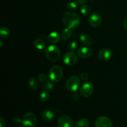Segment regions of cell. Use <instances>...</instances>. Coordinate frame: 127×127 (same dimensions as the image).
Wrapping results in <instances>:
<instances>
[{
  "mask_svg": "<svg viewBox=\"0 0 127 127\" xmlns=\"http://www.w3.org/2000/svg\"><path fill=\"white\" fill-rule=\"evenodd\" d=\"M91 9L90 6L87 4L83 5L80 9L81 13L85 16H89L91 13Z\"/></svg>",
  "mask_w": 127,
  "mask_h": 127,
  "instance_id": "cell-22",
  "label": "cell"
},
{
  "mask_svg": "<svg viewBox=\"0 0 127 127\" xmlns=\"http://www.w3.org/2000/svg\"><path fill=\"white\" fill-rule=\"evenodd\" d=\"M79 39L81 43L86 46H90L93 43V39L87 33H82L80 35Z\"/></svg>",
  "mask_w": 127,
  "mask_h": 127,
  "instance_id": "cell-15",
  "label": "cell"
},
{
  "mask_svg": "<svg viewBox=\"0 0 127 127\" xmlns=\"http://www.w3.org/2000/svg\"><path fill=\"white\" fill-rule=\"evenodd\" d=\"M60 40V35L57 32L53 31V32H50L47 36V41L52 44L57 43L59 42Z\"/></svg>",
  "mask_w": 127,
  "mask_h": 127,
  "instance_id": "cell-14",
  "label": "cell"
},
{
  "mask_svg": "<svg viewBox=\"0 0 127 127\" xmlns=\"http://www.w3.org/2000/svg\"><path fill=\"white\" fill-rule=\"evenodd\" d=\"M68 49L69 50V51L71 52H74L75 51V50L77 48V43L76 42H74V41H72L70 43L68 44Z\"/></svg>",
  "mask_w": 127,
  "mask_h": 127,
  "instance_id": "cell-25",
  "label": "cell"
},
{
  "mask_svg": "<svg viewBox=\"0 0 127 127\" xmlns=\"http://www.w3.org/2000/svg\"><path fill=\"white\" fill-rule=\"evenodd\" d=\"M80 78H81V80L86 81L88 79L89 76H88V74H87L86 73H83L81 74Z\"/></svg>",
  "mask_w": 127,
  "mask_h": 127,
  "instance_id": "cell-28",
  "label": "cell"
},
{
  "mask_svg": "<svg viewBox=\"0 0 127 127\" xmlns=\"http://www.w3.org/2000/svg\"><path fill=\"white\" fill-rule=\"evenodd\" d=\"M123 24H124V28L127 31V17H125L124 20V22H123Z\"/></svg>",
  "mask_w": 127,
  "mask_h": 127,
  "instance_id": "cell-32",
  "label": "cell"
},
{
  "mask_svg": "<svg viewBox=\"0 0 127 127\" xmlns=\"http://www.w3.org/2000/svg\"><path fill=\"white\" fill-rule=\"evenodd\" d=\"M75 1L79 5H84L88 2V0H75Z\"/></svg>",
  "mask_w": 127,
  "mask_h": 127,
  "instance_id": "cell-31",
  "label": "cell"
},
{
  "mask_svg": "<svg viewBox=\"0 0 127 127\" xmlns=\"http://www.w3.org/2000/svg\"><path fill=\"white\" fill-rule=\"evenodd\" d=\"M98 55L100 59L102 60H109L112 57V52L107 48H103L99 50Z\"/></svg>",
  "mask_w": 127,
  "mask_h": 127,
  "instance_id": "cell-11",
  "label": "cell"
},
{
  "mask_svg": "<svg viewBox=\"0 0 127 127\" xmlns=\"http://www.w3.org/2000/svg\"><path fill=\"white\" fill-rule=\"evenodd\" d=\"M95 127H112V122L109 118L101 116L97 118L95 121Z\"/></svg>",
  "mask_w": 127,
  "mask_h": 127,
  "instance_id": "cell-10",
  "label": "cell"
},
{
  "mask_svg": "<svg viewBox=\"0 0 127 127\" xmlns=\"http://www.w3.org/2000/svg\"><path fill=\"white\" fill-rule=\"evenodd\" d=\"M58 127H75L73 120L67 115H63L60 117L57 122Z\"/></svg>",
  "mask_w": 127,
  "mask_h": 127,
  "instance_id": "cell-7",
  "label": "cell"
},
{
  "mask_svg": "<svg viewBox=\"0 0 127 127\" xmlns=\"http://www.w3.org/2000/svg\"><path fill=\"white\" fill-rule=\"evenodd\" d=\"M33 45H34V47H35L37 49L40 50L44 49L45 47V41L43 40V39L40 38H37L35 40Z\"/></svg>",
  "mask_w": 127,
  "mask_h": 127,
  "instance_id": "cell-16",
  "label": "cell"
},
{
  "mask_svg": "<svg viewBox=\"0 0 127 127\" xmlns=\"http://www.w3.org/2000/svg\"><path fill=\"white\" fill-rule=\"evenodd\" d=\"M10 35V31L7 27H1L0 29V37L1 38H7Z\"/></svg>",
  "mask_w": 127,
  "mask_h": 127,
  "instance_id": "cell-18",
  "label": "cell"
},
{
  "mask_svg": "<svg viewBox=\"0 0 127 127\" xmlns=\"http://www.w3.org/2000/svg\"><path fill=\"white\" fill-rule=\"evenodd\" d=\"M94 90V86L91 82H86L83 83L79 89L81 95L84 98H88L93 94Z\"/></svg>",
  "mask_w": 127,
  "mask_h": 127,
  "instance_id": "cell-6",
  "label": "cell"
},
{
  "mask_svg": "<svg viewBox=\"0 0 127 127\" xmlns=\"http://www.w3.org/2000/svg\"><path fill=\"white\" fill-rule=\"evenodd\" d=\"M6 126V120L2 117H0V127H5Z\"/></svg>",
  "mask_w": 127,
  "mask_h": 127,
  "instance_id": "cell-29",
  "label": "cell"
},
{
  "mask_svg": "<svg viewBox=\"0 0 127 127\" xmlns=\"http://www.w3.org/2000/svg\"><path fill=\"white\" fill-rule=\"evenodd\" d=\"M78 4L76 1H70L68 2L66 5L67 9L69 10V11H73L77 9L78 7Z\"/></svg>",
  "mask_w": 127,
  "mask_h": 127,
  "instance_id": "cell-23",
  "label": "cell"
},
{
  "mask_svg": "<svg viewBox=\"0 0 127 127\" xmlns=\"http://www.w3.org/2000/svg\"><path fill=\"white\" fill-rule=\"evenodd\" d=\"M90 123L86 118H82L79 119L76 124L75 127H89Z\"/></svg>",
  "mask_w": 127,
  "mask_h": 127,
  "instance_id": "cell-17",
  "label": "cell"
},
{
  "mask_svg": "<svg viewBox=\"0 0 127 127\" xmlns=\"http://www.w3.org/2000/svg\"><path fill=\"white\" fill-rule=\"evenodd\" d=\"M0 44H1V45H0V47H1V48H2V44H3V42H2V41L1 40V41H0Z\"/></svg>",
  "mask_w": 127,
  "mask_h": 127,
  "instance_id": "cell-33",
  "label": "cell"
},
{
  "mask_svg": "<svg viewBox=\"0 0 127 127\" xmlns=\"http://www.w3.org/2000/svg\"><path fill=\"white\" fill-rule=\"evenodd\" d=\"M45 53L47 60L51 62H56L60 57V48L54 44L48 45L45 50Z\"/></svg>",
  "mask_w": 127,
  "mask_h": 127,
  "instance_id": "cell-2",
  "label": "cell"
},
{
  "mask_svg": "<svg viewBox=\"0 0 127 127\" xmlns=\"http://www.w3.org/2000/svg\"><path fill=\"white\" fill-rule=\"evenodd\" d=\"M102 17L99 14L94 12L89 15L88 18V22L92 27L94 28H97L102 24Z\"/></svg>",
  "mask_w": 127,
  "mask_h": 127,
  "instance_id": "cell-8",
  "label": "cell"
},
{
  "mask_svg": "<svg viewBox=\"0 0 127 127\" xmlns=\"http://www.w3.org/2000/svg\"><path fill=\"white\" fill-rule=\"evenodd\" d=\"M12 122H13L14 124H21V123H22V120H21V119L18 117H14L13 119H12Z\"/></svg>",
  "mask_w": 127,
  "mask_h": 127,
  "instance_id": "cell-30",
  "label": "cell"
},
{
  "mask_svg": "<svg viewBox=\"0 0 127 127\" xmlns=\"http://www.w3.org/2000/svg\"><path fill=\"white\" fill-rule=\"evenodd\" d=\"M40 99L43 102L48 101L50 99V94L48 91L44 90L43 92H42L40 95Z\"/></svg>",
  "mask_w": 127,
  "mask_h": 127,
  "instance_id": "cell-24",
  "label": "cell"
},
{
  "mask_svg": "<svg viewBox=\"0 0 127 127\" xmlns=\"http://www.w3.org/2000/svg\"><path fill=\"white\" fill-rule=\"evenodd\" d=\"M62 21L66 28L70 29L78 26L80 23V17L78 14L73 11H68L63 14L62 16Z\"/></svg>",
  "mask_w": 127,
  "mask_h": 127,
  "instance_id": "cell-1",
  "label": "cell"
},
{
  "mask_svg": "<svg viewBox=\"0 0 127 127\" xmlns=\"http://www.w3.org/2000/svg\"><path fill=\"white\" fill-rule=\"evenodd\" d=\"M28 85L29 87L31 88L32 90H35L38 86V82L36 78L32 77L29 79L28 81Z\"/></svg>",
  "mask_w": 127,
  "mask_h": 127,
  "instance_id": "cell-19",
  "label": "cell"
},
{
  "mask_svg": "<svg viewBox=\"0 0 127 127\" xmlns=\"http://www.w3.org/2000/svg\"><path fill=\"white\" fill-rule=\"evenodd\" d=\"M48 78L53 83L60 81L63 76V71L62 67L58 65H55L49 69L48 72Z\"/></svg>",
  "mask_w": 127,
  "mask_h": 127,
  "instance_id": "cell-3",
  "label": "cell"
},
{
  "mask_svg": "<svg viewBox=\"0 0 127 127\" xmlns=\"http://www.w3.org/2000/svg\"><path fill=\"white\" fill-rule=\"evenodd\" d=\"M72 31L70 29L66 28L62 31V38L63 40H68L71 37Z\"/></svg>",
  "mask_w": 127,
  "mask_h": 127,
  "instance_id": "cell-20",
  "label": "cell"
},
{
  "mask_svg": "<svg viewBox=\"0 0 127 127\" xmlns=\"http://www.w3.org/2000/svg\"><path fill=\"white\" fill-rule=\"evenodd\" d=\"M55 88V85L53 84V82L52 81H46L43 82V83L42 84V88H43L44 90L45 91H51L53 90Z\"/></svg>",
  "mask_w": 127,
  "mask_h": 127,
  "instance_id": "cell-21",
  "label": "cell"
},
{
  "mask_svg": "<svg viewBox=\"0 0 127 127\" xmlns=\"http://www.w3.org/2000/svg\"><path fill=\"white\" fill-rule=\"evenodd\" d=\"M81 84L80 78L77 76H73L68 78L66 83V87L70 92H75L79 88Z\"/></svg>",
  "mask_w": 127,
  "mask_h": 127,
  "instance_id": "cell-5",
  "label": "cell"
},
{
  "mask_svg": "<svg viewBox=\"0 0 127 127\" xmlns=\"http://www.w3.org/2000/svg\"><path fill=\"white\" fill-rule=\"evenodd\" d=\"M22 120V124L24 127H35L37 122L36 115L31 112L25 114Z\"/></svg>",
  "mask_w": 127,
  "mask_h": 127,
  "instance_id": "cell-4",
  "label": "cell"
},
{
  "mask_svg": "<svg viewBox=\"0 0 127 127\" xmlns=\"http://www.w3.org/2000/svg\"><path fill=\"white\" fill-rule=\"evenodd\" d=\"M41 117L45 121L49 122L54 119L55 114L52 110L46 109V110H43L42 112V113H41Z\"/></svg>",
  "mask_w": 127,
  "mask_h": 127,
  "instance_id": "cell-13",
  "label": "cell"
},
{
  "mask_svg": "<svg viewBox=\"0 0 127 127\" xmlns=\"http://www.w3.org/2000/svg\"><path fill=\"white\" fill-rule=\"evenodd\" d=\"M38 79L41 82H45L47 79V76L45 73H40L38 75Z\"/></svg>",
  "mask_w": 127,
  "mask_h": 127,
  "instance_id": "cell-26",
  "label": "cell"
},
{
  "mask_svg": "<svg viewBox=\"0 0 127 127\" xmlns=\"http://www.w3.org/2000/svg\"><path fill=\"white\" fill-rule=\"evenodd\" d=\"M63 61L65 64L68 66H72L74 65L75 63H76L78 61V57L76 53H74L73 52H67L66 53L64 54L63 56Z\"/></svg>",
  "mask_w": 127,
  "mask_h": 127,
  "instance_id": "cell-9",
  "label": "cell"
},
{
  "mask_svg": "<svg viewBox=\"0 0 127 127\" xmlns=\"http://www.w3.org/2000/svg\"><path fill=\"white\" fill-rule=\"evenodd\" d=\"M71 98L73 100H78L79 99V94L78 93H77L76 92H73L71 94Z\"/></svg>",
  "mask_w": 127,
  "mask_h": 127,
  "instance_id": "cell-27",
  "label": "cell"
},
{
  "mask_svg": "<svg viewBox=\"0 0 127 127\" xmlns=\"http://www.w3.org/2000/svg\"><path fill=\"white\" fill-rule=\"evenodd\" d=\"M92 50L88 47H81L78 50V55L81 58H88L91 57Z\"/></svg>",
  "mask_w": 127,
  "mask_h": 127,
  "instance_id": "cell-12",
  "label": "cell"
},
{
  "mask_svg": "<svg viewBox=\"0 0 127 127\" xmlns=\"http://www.w3.org/2000/svg\"></svg>",
  "mask_w": 127,
  "mask_h": 127,
  "instance_id": "cell-34",
  "label": "cell"
}]
</instances>
